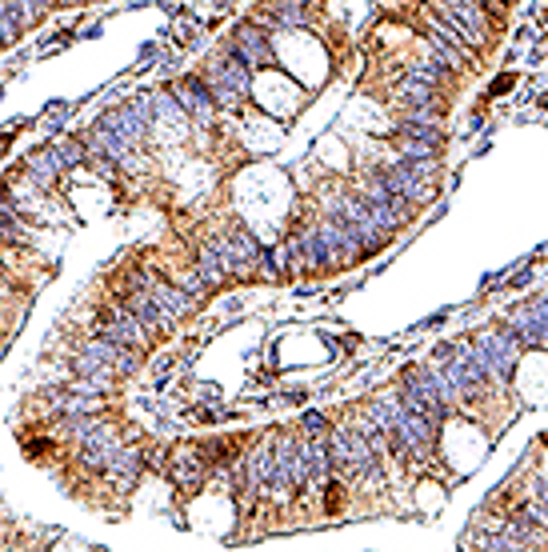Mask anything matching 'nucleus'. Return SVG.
<instances>
[{
  "label": "nucleus",
  "mask_w": 548,
  "mask_h": 552,
  "mask_svg": "<svg viewBox=\"0 0 548 552\" xmlns=\"http://www.w3.org/2000/svg\"><path fill=\"white\" fill-rule=\"evenodd\" d=\"M132 368V352L108 344V340H88L76 356H72V372L80 380H88L92 388H108L116 376H124Z\"/></svg>",
  "instance_id": "obj_1"
},
{
  "label": "nucleus",
  "mask_w": 548,
  "mask_h": 552,
  "mask_svg": "<svg viewBox=\"0 0 548 552\" xmlns=\"http://www.w3.org/2000/svg\"><path fill=\"white\" fill-rule=\"evenodd\" d=\"M200 80H204V88H208V96H212L216 104H224V108H236V104L248 96L252 68H248L244 60H236L232 52H224V56L216 60V68H212L208 76H200Z\"/></svg>",
  "instance_id": "obj_2"
},
{
  "label": "nucleus",
  "mask_w": 548,
  "mask_h": 552,
  "mask_svg": "<svg viewBox=\"0 0 548 552\" xmlns=\"http://www.w3.org/2000/svg\"><path fill=\"white\" fill-rule=\"evenodd\" d=\"M92 328H96V340H108V344H116V348H124V352H140L144 340H148L144 328L136 324V316H132L120 300H116V304H100Z\"/></svg>",
  "instance_id": "obj_3"
},
{
  "label": "nucleus",
  "mask_w": 548,
  "mask_h": 552,
  "mask_svg": "<svg viewBox=\"0 0 548 552\" xmlns=\"http://www.w3.org/2000/svg\"><path fill=\"white\" fill-rule=\"evenodd\" d=\"M516 340L500 328V332H480L476 340H472V352H476V360H480V368H484V376H496V380H508L512 376V364H516Z\"/></svg>",
  "instance_id": "obj_4"
},
{
  "label": "nucleus",
  "mask_w": 548,
  "mask_h": 552,
  "mask_svg": "<svg viewBox=\"0 0 548 552\" xmlns=\"http://www.w3.org/2000/svg\"><path fill=\"white\" fill-rule=\"evenodd\" d=\"M392 448L404 452L408 460H428L436 448V424L420 412H404L392 428Z\"/></svg>",
  "instance_id": "obj_5"
},
{
  "label": "nucleus",
  "mask_w": 548,
  "mask_h": 552,
  "mask_svg": "<svg viewBox=\"0 0 548 552\" xmlns=\"http://www.w3.org/2000/svg\"><path fill=\"white\" fill-rule=\"evenodd\" d=\"M544 320H548V304L540 296H532L528 304H520L512 316H508V336L524 348H540L544 344Z\"/></svg>",
  "instance_id": "obj_6"
},
{
  "label": "nucleus",
  "mask_w": 548,
  "mask_h": 552,
  "mask_svg": "<svg viewBox=\"0 0 548 552\" xmlns=\"http://www.w3.org/2000/svg\"><path fill=\"white\" fill-rule=\"evenodd\" d=\"M228 52H232L236 60H244L248 68H256V64H272V40H268L256 24H240V28L232 32Z\"/></svg>",
  "instance_id": "obj_7"
},
{
  "label": "nucleus",
  "mask_w": 548,
  "mask_h": 552,
  "mask_svg": "<svg viewBox=\"0 0 548 552\" xmlns=\"http://www.w3.org/2000/svg\"><path fill=\"white\" fill-rule=\"evenodd\" d=\"M172 96H176L180 108H184L192 120H200V124H208V120L216 116V100L208 96V88H204L200 76H184V80H176V84H172Z\"/></svg>",
  "instance_id": "obj_8"
},
{
  "label": "nucleus",
  "mask_w": 548,
  "mask_h": 552,
  "mask_svg": "<svg viewBox=\"0 0 548 552\" xmlns=\"http://www.w3.org/2000/svg\"><path fill=\"white\" fill-rule=\"evenodd\" d=\"M168 472H172V480H176L180 488L196 492V488L204 484V476H208V464H204V456H200L196 448H184V452H176V456H172Z\"/></svg>",
  "instance_id": "obj_9"
},
{
  "label": "nucleus",
  "mask_w": 548,
  "mask_h": 552,
  "mask_svg": "<svg viewBox=\"0 0 548 552\" xmlns=\"http://www.w3.org/2000/svg\"><path fill=\"white\" fill-rule=\"evenodd\" d=\"M192 268H196V276H200V284H204L208 292L232 280V276H228V268L220 264V256L212 252V244H200V248H196V264H192Z\"/></svg>",
  "instance_id": "obj_10"
},
{
  "label": "nucleus",
  "mask_w": 548,
  "mask_h": 552,
  "mask_svg": "<svg viewBox=\"0 0 548 552\" xmlns=\"http://www.w3.org/2000/svg\"><path fill=\"white\" fill-rule=\"evenodd\" d=\"M60 168H64V164H60L56 148H40V152H32V156L24 160L28 180H32V184H40V188H48V184L56 180V172H60Z\"/></svg>",
  "instance_id": "obj_11"
},
{
  "label": "nucleus",
  "mask_w": 548,
  "mask_h": 552,
  "mask_svg": "<svg viewBox=\"0 0 548 552\" xmlns=\"http://www.w3.org/2000/svg\"><path fill=\"white\" fill-rule=\"evenodd\" d=\"M264 20H272V24H300L304 20V4H268Z\"/></svg>",
  "instance_id": "obj_12"
},
{
  "label": "nucleus",
  "mask_w": 548,
  "mask_h": 552,
  "mask_svg": "<svg viewBox=\"0 0 548 552\" xmlns=\"http://www.w3.org/2000/svg\"><path fill=\"white\" fill-rule=\"evenodd\" d=\"M520 520L524 524H532V528H544V520H548V508H544V496H532L524 508H520Z\"/></svg>",
  "instance_id": "obj_13"
},
{
  "label": "nucleus",
  "mask_w": 548,
  "mask_h": 552,
  "mask_svg": "<svg viewBox=\"0 0 548 552\" xmlns=\"http://www.w3.org/2000/svg\"><path fill=\"white\" fill-rule=\"evenodd\" d=\"M56 156H60V164L68 168V164H80V160L88 156V148H84V140H64V144H56Z\"/></svg>",
  "instance_id": "obj_14"
},
{
  "label": "nucleus",
  "mask_w": 548,
  "mask_h": 552,
  "mask_svg": "<svg viewBox=\"0 0 548 552\" xmlns=\"http://www.w3.org/2000/svg\"><path fill=\"white\" fill-rule=\"evenodd\" d=\"M320 492H324V512H340L344 508V484L340 480H328Z\"/></svg>",
  "instance_id": "obj_15"
}]
</instances>
